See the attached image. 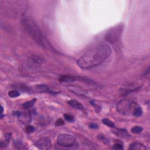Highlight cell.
Instances as JSON below:
<instances>
[{
	"instance_id": "obj_25",
	"label": "cell",
	"mask_w": 150,
	"mask_h": 150,
	"mask_svg": "<svg viewBox=\"0 0 150 150\" xmlns=\"http://www.w3.org/2000/svg\"><path fill=\"white\" fill-rule=\"evenodd\" d=\"M64 117H65V119L68 122H72L74 120L73 117L72 115H70V114H64Z\"/></svg>"
},
{
	"instance_id": "obj_2",
	"label": "cell",
	"mask_w": 150,
	"mask_h": 150,
	"mask_svg": "<svg viewBox=\"0 0 150 150\" xmlns=\"http://www.w3.org/2000/svg\"><path fill=\"white\" fill-rule=\"evenodd\" d=\"M21 23L25 30L31 38L42 47H45L43 35L39 27L34 20L27 14H24L21 18Z\"/></svg>"
},
{
	"instance_id": "obj_26",
	"label": "cell",
	"mask_w": 150,
	"mask_h": 150,
	"mask_svg": "<svg viewBox=\"0 0 150 150\" xmlns=\"http://www.w3.org/2000/svg\"><path fill=\"white\" fill-rule=\"evenodd\" d=\"M64 123H65V122L62 118H59L56 121L55 125L56 126H61V125H63L64 124Z\"/></svg>"
},
{
	"instance_id": "obj_23",
	"label": "cell",
	"mask_w": 150,
	"mask_h": 150,
	"mask_svg": "<svg viewBox=\"0 0 150 150\" xmlns=\"http://www.w3.org/2000/svg\"><path fill=\"white\" fill-rule=\"evenodd\" d=\"M113 148L114 149L121 150V149H124V147H123V145L122 144L117 142V143H115V144L114 145Z\"/></svg>"
},
{
	"instance_id": "obj_8",
	"label": "cell",
	"mask_w": 150,
	"mask_h": 150,
	"mask_svg": "<svg viewBox=\"0 0 150 150\" xmlns=\"http://www.w3.org/2000/svg\"><path fill=\"white\" fill-rule=\"evenodd\" d=\"M31 91L36 93H54L52 90H51V89L45 85H36L32 89H31Z\"/></svg>"
},
{
	"instance_id": "obj_4",
	"label": "cell",
	"mask_w": 150,
	"mask_h": 150,
	"mask_svg": "<svg viewBox=\"0 0 150 150\" xmlns=\"http://www.w3.org/2000/svg\"><path fill=\"white\" fill-rule=\"evenodd\" d=\"M138 105L137 103H135L128 100H123L119 101L117 105V111L124 115H129L132 114Z\"/></svg>"
},
{
	"instance_id": "obj_15",
	"label": "cell",
	"mask_w": 150,
	"mask_h": 150,
	"mask_svg": "<svg viewBox=\"0 0 150 150\" xmlns=\"http://www.w3.org/2000/svg\"><path fill=\"white\" fill-rule=\"evenodd\" d=\"M69 90L70 91H71L72 92L76 94H79L80 96H86L87 94V92L80 89L77 87H74V86H70L69 87Z\"/></svg>"
},
{
	"instance_id": "obj_5",
	"label": "cell",
	"mask_w": 150,
	"mask_h": 150,
	"mask_svg": "<svg viewBox=\"0 0 150 150\" xmlns=\"http://www.w3.org/2000/svg\"><path fill=\"white\" fill-rule=\"evenodd\" d=\"M142 84L138 83V82H133L130 83L125 85H123L120 88V93L123 96H127L138 89H139L141 86Z\"/></svg>"
},
{
	"instance_id": "obj_6",
	"label": "cell",
	"mask_w": 150,
	"mask_h": 150,
	"mask_svg": "<svg viewBox=\"0 0 150 150\" xmlns=\"http://www.w3.org/2000/svg\"><path fill=\"white\" fill-rule=\"evenodd\" d=\"M121 28L117 27V28H112L108 32H107L106 39L107 41L110 43H115L120 37V35L121 34Z\"/></svg>"
},
{
	"instance_id": "obj_24",
	"label": "cell",
	"mask_w": 150,
	"mask_h": 150,
	"mask_svg": "<svg viewBox=\"0 0 150 150\" xmlns=\"http://www.w3.org/2000/svg\"><path fill=\"white\" fill-rule=\"evenodd\" d=\"M35 127H34V126H32V125H28L27 127H26V128H25V130H26V131H27V133H28V134H31V133H32L33 132H34L35 131Z\"/></svg>"
},
{
	"instance_id": "obj_17",
	"label": "cell",
	"mask_w": 150,
	"mask_h": 150,
	"mask_svg": "<svg viewBox=\"0 0 150 150\" xmlns=\"http://www.w3.org/2000/svg\"><path fill=\"white\" fill-rule=\"evenodd\" d=\"M36 101H37V99H32L31 100H30L28 101H27V102L24 103L23 104V106L24 107V108L28 109V108L32 107L35 104Z\"/></svg>"
},
{
	"instance_id": "obj_14",
	"label": "cell",
	"mask_w": 150,
	"mask_h": 150,
	"mask_svg": "<svg viewBox=\"0 0 150 150\" xmlns=\"http://www.w3.org/2000/svg\"><path fill=\"white\" fill-rule=\"evenodd\" d=\"M146 149V148L144 145L136 142L131 144L129 146V149L131 150H144Z\"/></svg>"
},
{
	"instance_id": "obj_13",
	"label": "cell",
	"mask_w": 150,
	"mask_h": 150,
	"mask_svg": "<svg viewBox=\"0 0 150 150\" xmlns=\"http://www.w3.org/2000/svg\"><path fill=\"white\" fill-rule=\"evenodd\" d=\"M77 77L74 76H72V75H63L62 76H61L59 79V81L60 82H66V83H70V82H73L76 80Z\"/></svg>"
},
{
	"instance_id": "obj_11",
	"label": "cell",
	"mask_w": 150,
	"mask_h": 150,
	"mask_svg": "<svg viewBox=\"0 0 150 150\" xmlns=\"http://www.w3.org/2000/svg\"><path fill=\"white\" fill-rule=\"evenodd\" d=\"M113 132L117 136L121 138H127L130 137V135L128 134L127 131L124 129H116L114 130Z\"/></svg>"
},
{
	"instance_id": "obj_21",
	"label": "cell",
	"mask_w": 150,
	"mask_h": 150,
	"mask_svg": "<svg viewBox=\"0 0 150 150\" xmlns=\"http://www.w3.org/2000/svg\"><path fill=\"white\" fill-rule=\"evenodd\" d=\"M143 130V128L141 126H134L131 128V132L133 134H139Z\"/></svg>"
},
{
	"instance_id": "obj_16",
	"label": "cell",
	"mask_w": 150,
	"mask_h": 150,
	"mask_svg": "<svg viewBox=\"0 0 150 150\" xmlns=\"http://www.w3.org/2000/svg\"><path fill=\"white\" fill-rule=\"evenodd\" d=\"M17 90H21L23 92H30L31 88L23 84H18L14 86Z\"/></svg>"
},
{
	"instance_id": "obj_28",
	"label": "cell",
	"mask_w": 150,
	"mask_h": 150,
	"mask_svg": "<svg viewBox=\"0 0 150 150\" xmlns=\"http://www.w3.org/2000/svg\"><path fill=\"white\" fill-rule=\"evenodd\" d=\"M89 127L92 129H97L99 128V126L96 123H92L89 124Z\"/></svg>"
},
{
	"instance_id": "obj_12",
	"label": "cell",
	"mask_w": 150,
	"mask_h": 150,
	"mask_svg": "<svg viewBox=\"0 0 150 150\" xmlns=\"http://www.w3.org/2000/svg\"><path fill=\"white\" fill-rule=\"evenodd\" d=\"M68 103L69 106L72 107L73 108L79 110H84V107L83 106L79 103V101L75 100H70L68 101Z\"/></svg>"
},
{
	"instance_id": "obj_18",
	"label": "cell",
	"mask_w": 150,
	"mask_h": 150,
	"mask_svg": "<svg viewBox=\"0 0 150 150\" xmlns=\"http://www.w3.org/2000/svg\"><path fill=\"white\" fill-rule=\"evenodd\" d=\"M143 113V111L141 108V107L138 104L136 107L135 108L133 113H132V115L135 116V117H140L141 115H142Z\"/></svg>"
},
{
	"instance_id": "obj_10",
	"label": "cell",
	"mask_w": 150,
	"mask_h": 150,
	"mask_svg": "<svg viewBox=\"0 0 150 150\" xmlns=\"http://www.w3.org/2000/svg\"><path fill=\"white\" fill-rule=\"evenodd\" d=\"M29 61L31 63H34V65H40L42 64L44 62V59L43 57H41L38 55H32L30 56L29 58Z\"/></svg>"
},
{
	"instance_id": "obj_22",
	"label": "cell",
	"mask_w": 150,
	"mask_h": 150,
	"mask_svg": "<svg viewBox=\"0 0 150 150\" xmlns=\"http://www.w3.org/2000/svg\"><path fill=\"white\" fill-rule=\"evenodd\" d=\"M90 104L94 107V108L97 113H99L101 111V106H100L99 104H97L96 103H95V102L94 101H90Z\"/></svg>"
},
{
	"instance_id": "obj_1",
	"label": "cell",
	"mask_w": 150,
	"mask_h": 150,
	"mask_svg": "<svg viewBox=\"0 0 150 150\" xmlns=\"http://www.w3.org/2000/svg\"><path fill=\"white\" fill-rule=\"evenodd\" d=\"M111 52L112 49L109 45L100 44L83 55L77 60V64L83 69L94 68L103 63L111 55Z\"/></svg>"
},
{
	"instance_id": "obj_29",
	"label": "cell",
	"mask_w": 150,
	"mask_h": 150,
	"mask_svg": "<svg viewBox=\"0 0 150 150\" xmlns=\"http://www.w3.org/2000/svg\"><path fill=\"white\" fill-rule=\"evenodd\" d=\"M1 115H3V111H4V108H3V107L1 106Z\"/></svg>"
},
{
	"instance_id": "obj_9",
	"label": "cell",
	"mask_w": 150,
	"mask_h": 150,
	"mask_svg": "<svg viewBox=\"0 0 150 150\" xmlns=\"http://www.w3.org/2000/svg\"><path fill=\"white\" fill-rule=\"evenodd\" d=\"M17 115L21 121L29 123L31 121V114L29 111H18L17 112Z\"/></svg>"
},
{
	"instance_id": "obj_20",
	"label": "cell",
	"mask_w": 150,
	"mask_h": 150,
	"mask_svg": "<svg viewBox=\"0 0 150 150\" xmlns=\"http://www.w3.org/2000/svg\"><path fill=\"white\" fill-rule=\"evenodd\" d=\"M20 94L17 90H12L8 92V96L12 98H15L20 96Z\"/></svg>"
},
{
	"instance_id": "obj_7",
	"label": "cell",
	"mask_w": 150,
	"mask_h": 150,
	"mask_svg": "<svg viewBox=\"0 0 150 150\" xmlns=\"http://www.w3.org/2000/svg\"><path fill=\"white\" fill-rule=\"evenodd\" d=\"M35 145L39 149L47 150L51 148L52 142L48 137H42L35 143Z\"/></svg>"
},
{
	"instance_id": "obj_19",
	"label": "cell",
	"mask_w": 150,
	"mask_h": 150,
	"mask_svg": "<svg viewBox=\"0 0 150 150\" xmlns=\"http://www.w3.org/2000/svg\"><path fill=\"white\" fill-rule=\"evenodd\" d=\"M102 123H103L104 124H105L106 125L108 126V127H111V128H113V127H115L114 123L111 120H110V119L107 118H103V119L102 120Z\"/></svg>"
},
{
	"instance_id": "obj_3",
	"label": "cell",
	"mask_w": 150,
	"mask_h": 150,
	"mask_svg": "<svg viewBox=\"0 0 150 150\" xmlns=\"http://www.w3.org/2000/svg\"><path fill=\"white\" fill-rule=\"evenodd\" d=\"M58 145L66 148H76L78 143L76 138L72 135L68 134H62L57 138Z\"/></svg>"
},
{
	"instance_id": "obj_27",
	"label": "cell",
	"mask_w": 150,
	"mask_h": 150,
	"mask_svg": "<svg viewBox=\"0 0 150 150\" xmlns=\"http://www.w3.org/2000/svg\"><path fill=\"white\" fill-rule=\"evenodd\" d=\"M98 138H99V139H100L101 141H103V142H106V143H108V142H109V140L107 139V138H106L104 136H103V135H99V137H98Z\"/></svg>"
}]
</instances>
